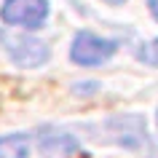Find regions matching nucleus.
Returning <instances> with one entry per match:
<instances>
[{
  "instance_id": "nucleus-3",
  "label": "nucleus",
  "mask_w": 158,
  "mask_h": 158,
  "mask_svg": "<svg viewBox=\"0 0 158 158\" xmlns=\"http://www.w3.org/2000/svg\"><path fill=\"white\" fill-rule=\"evenodd\" d=\"M0 16L11 27L38 30L48 19V0H6L0 8Z\"/></svg>"
},
{
  "instance_id": "nucleus-5",
  "label": "nucleus",
  "mask_w": 158,
  "mask_h": 158,
  "mask_svg": "<svg viewBox=\"0 0 158 158\" xmlns=\"http://www.w3.org/2000/svg\"><path fill=\"white\" fill-rule=\"evenodd\" d=\"M27 156H30V137L27 134L0 137V158H27Z\"/></svg>"
},
{
  "instance_id": "nucleus-9",
  "label": "nucleus",
  "mask_w": 158,
  "mask_h": 158,
  "mask_svg": "<svg viewBox=\"0 0 158 158\" xmlns=\"http://www.w3.org/2000/svg\"><path fill=\"white\" fill-rule=\"evenodd\" d=\"M105 3H110V6H123L126 0H105Z\"/></svg>"
},
{
  "instance_id": "nucleus-7",
  "label": "nucleus",
  "mask_w": 158,
  "mask_h": 158,
  "mask_svg": "<svg viewBox=\"0 0 158 158\" xmlns=\"http://www.w3.org/2000/svg\"><path fill=\"white\" fill-rule=\"evenodd\" d=\"M137 59L145 62V64H150V67H158V38H156V40H150L148 46H142L139 54H137Z\"/></svg>"
},
{
  "instance_id": "nucleus-1",
  "label": "nucleus",
  "mask_w": 158,
  "mask_h": 158,
  "mask_svg": "<svg viewBox=\"0 0 158 158\" xmlns=\"http://www.w3.org/2000/svg\"><path fill=\"white\" fill-rule=\"evenodd\" d=\"M0 46L11 56V62H16L19 67H40L51 56V48L46 40H38L32 35L16 32V30H8V27L0 30Z\"/></svg>"
},
{
  "instance_id": "nucleus-8",
  "label": "nucleus",
  "mask_w": 158,
  "mask_h": 158,
  "mask_svg": "<svg viewBox=\"0 0 158 158\" xmlns=\"http://www.w3.org/2000/svg\"><path fill=\"white\" fill-rule=\"evenodd\" d=\"M148 8H150V14H153V19L158 22V0H148Z\"/></svg>"
},
{
  "instance_id": "nucleus-2",
  "label": "nucleus",
  "mask_w": 158,
  "mask_h": 158,
  "mask_svg": "<svg viewBox=\"0 0 158 158\" xmlns=\"http://www.w3.org/2000/svg\"><path fill=\"white\" fill-rule=\"evenodd\" d=\"M115 51H118L115 40H107V38H99V35L89 32V30H81L73 38L70 59L81 67H99L105 62H110Z\"/></svg>"
},
{
  "instance_id": "nucleus-4",
  "label": "nucleus",
  "mask_w": 158,
  "mask_h": 158,
  "mask_svg": "<svg viewBox=\"0 0 158 158\" xmlns=\"http://www.w3.org/2000/svg\"><path fill=\"white\" fill-rule=\"evenodd\" d=\"M105 139L110 142H118L123 148H148V126H145V118L142 115H115L105 121Z\"/></svg>"
},
{
  "instance_id": "nucleus-6",
  "label": "nucleus",
  "mask_w": 158,
  "mask_h": 158,
  "mask_svg": "<svg viewBox=\"0 0 158 158\" xmlns=\"http://www.w3.org/2000/svg\"><path fill=\"white\" fill-rule=\"evenodd\" d=\"M43 150L48 153H75L78 150V142L70 137V134H43Z\"/></svg>"
}]
</instances>
